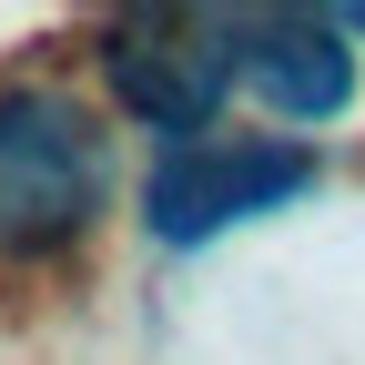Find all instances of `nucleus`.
<instances>
[{"mask_svg":"<svg viewBox=\"0 0 365 365\" xmlns=\"http://www.w3.org/2000/svg\"><path fill=\"white\" fill-rule=\"evenodd\" d=\"M314 182V143H284V132H193V143H163L153 182H143V223L163 244H213L223 223H254L274 203H294Z\"/></svg>","mask_w":365,"mask_h":365,"instance_id":"2","label":"nucleus"},{"mask_svg":"<svg viewBox=\"0 0 365 365\" xmlns=\"http://www.w3.org/2000/svg\"><path fill=\"white\" fill-rule=\"evenodd\" d=\"M335 21H345V31H355V41H365V11H335Z\"/></svg>","mask_w":365,"mask_h":365,"instance_id":"5","label":"nucleus"},{"mask_svg":"<svg viewBox=\"0 0 365 365\" xmlns=\"http://www.w3.org/2000/svg\"><path fill=\"white\" fill-rule=\"evenodd\" d=\"M223 51L234 81L284 122H335L355 102V51L335 11H223Z\"/></svg>","mask_w":365,"mask_h":365,"instance_id":"4","label":"nucleus"},{"mask_svg":"<svg viewBox=\"0 0 365 365\" xmlns=\"http://www.w3.org/2000/svg\"><path fill=\"white\" fill-rule=\"evenodd\" d=\"M102 71L132 122H153L163 143H193V132H213L223 91H234L223 11H132L102 31Z\"/></svg>","mask_w":365,"mask_h":365,"instance_id":"3","label":"nucleus"},{"mask_svg":"<svg viewBox=\"0 0 365 365\" xmlns=\"http://www.w3.org/2000/svg\"><path fill=\"white\" fill-rule=\"evenodd\" d=\"M112 203V132L61 81L0 91V254H61Z\"/></svg>","mask_w":365,"mask_h":365,"instance_id":"1","label":"nucleus"}]
</instances>
